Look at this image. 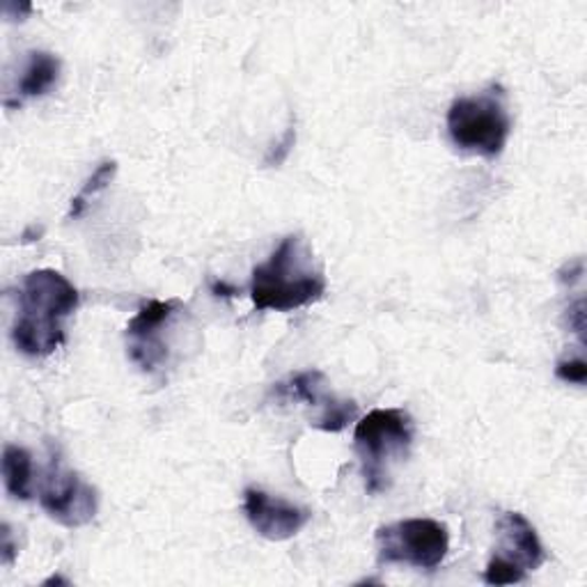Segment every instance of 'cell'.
Segmentation results:
<instances>
[{
	"instance_id": "6",
	"label": "cell",
	"mask_w": 587,
	"mask_h": 587,
	"mask_svg": "<svg viewBox=\"0 0 587 587\" xmlns=\"http://www.w3.org/2000/svg\"><path fill=\"white\" fill-rule=\"evenodd\" d=\"M40 505L57 523L81 527L95 519L99 495L97 489L87 484L78 473L53 461L40 489Z\"/></svg>"
},
{
	"instance_id": "2",
	"label": "cell",
	"mask_w": 587,
	"mask_h": 587,
	"mask_svg": "<svg viewBox=\"0 0 587 587\" xmlns=\"http://www.w3.org/2000/svg\"><path fill=\"white\" fill-rule=\"evenodd\" d=\"M327 294V276L321 271L301 234H289L271 257L257 264L250 280L255 310L291 312L319 301Z\"/></svg>"
},
{
	"instance_id": "10",
	"label": "cell",
	"mask_w": 587,
	"mask_h": 587,
	"mask_svg": "<svg viewBox=\"0 0 587 587\" xmlns=\"http://www.w3.org/2000/svg\"><path fill=\"white\" fill-rule=\"evenodd\" d=\"M61 76V61L49 51H31L28 53L25 70L19 78L17 95L23 99L44 97Z\"/></svg>"
},
{
	"instance_id": "17",
	"label": "cell",
	"mask_w": 587,
	"mask_h": 587,
	"mask_svg": "<svg viewBox=\"0 0 587 587\" xmlns=\"http://www.w3.org/2000/svg\"><path fill=\"white\" fill-rule=\"evenodd\" d=\"M0 537H3V546H0V551H3V565L10 567L19 555V544H14L10 523H3V533H0Z\"/></svg>"
},
{
	"instance_id": "1",
	"label": "cell",
	"mask_w": 587,
	"mask_h": 587,
	"mask_svg": "<svg viewBox=\"0 0 587 587\" xmlns=\"http://www.w3.org/2000/svg\"><path fill=\"white\" fill-rule=\"evenodd\" d=\"M78 303V289L61 271L38 269L28 274L12 327L14 346L31 359L51 356L65 344V319L76 312Z\"/></svg>"
},
{
	"instance_id": "5",
	"label": "cell",
	"mask_w": 587,
	"mask_h": 587,
	"mask_svg": "<svg viewBox=\"0 0 587 587\" xmlns=\"http://www.w3.org/2000/svg\"><path fill=\"white\" fill-rule=\"evenodd\" d=\"M376 548L378 561L386 565L436 569L450 551V533L434 519H404L378 527Z\"/></svg>"
},
{
	"instance_id": "3",
	"label": "cell",
	"mask_w": 587,
	"mask_h": 587,
	"mask_svg": "<svg viewBox=\"0 0 587 587\" xmlns=\"http://www.w3.org/2000/svg\"><path fill=\"white\" fill-rule=\"evenodd\" d=\"M512 131V117L501 85L459 97L448 110V134L461 152L487 159L501 157Z\"/></svg>"
},
{
	"instance_id": "13",
	"label": "cell",
	"mask_w": 587,
	"mask_h": 587,
	"mask_svg": "<svg viewBox=\"0 0 587 587\" xmlns=\"http://www.w3.org/2000/svg\"><path fill=\"white\" fill-rule=\"evenodd\" d=\"M115 172H117V163L115 161H104L95 172H93V178H87V182L83 184L81 193L72 200V207H70V214L67 218H78L85 210V204L87 200H90L93 195L102 193L115 178Z\"/></svg>"
},
{
	"instance_id": "12",
	"label": "cell",
	"mask_w": 587,
	"mask_h": 587,
	"mask_svg": "<svg viewBox=\"0 0 587 587\" xmlns=\"http://www.w3.org/2000/svg\"><path fill=\"white\" fill-rule=\"evenodd\" d=\"M274 395L285 402H306L321 408H329L335 402V397H329L324 393V374L317 370L294 374L289 381H282V384L276 386Z\"/></svg>"
},
{
	"instance_id": "19",
	"label": "cell",
	"mask_w": 587,
	"mask_h": 587,
	"mask_svg": "<svg viewBox=\"0 0 587 587\" xmlns=\"http://www.w3.org/2000/svg\"><path fill=\"white\" fill-rule=\"evenodd\" d=\"M49 585H67V580L63 576H51L49 580H44V587H49Z\"/></svg>"
},
{
	"instance_id": "4",
	"label": "cell",
	"mask_w": 587,
	"mask_h": 587,
	"mask_svg": "<svg viewBox=\"0 0 587 587\" xmlns=\"http://www.w3.org/2000/svg\"><path fill=\"white\" fill-rule=\"evenodd\" d=\"M414 418L404 408H374L356 423L354 446L363 461L365 487L370 493L388 489V468L404 459L414 444Z\"/></svg>"
},
{
	"instance_id": "9",
	"label": "cell",
	"mask_w": 587,
	"mask_h": 587,
	"mask_svg": "<svg viewBox=\"0 0 587 587\" xmlns=\"http://www.w3.org/2000/svg\"><path fill=\"white\" fill-rule=\"evenodd\" d=\"M498 531V548L495 555L505 557V561L521 567L525 574L535 572L544 565L546 551L544 544L533 527L519 512H505L495 523Z\"/></svg>"
},
{
	"instance_id": "16",
	"label": "cell",
	"mask_w": 587,
	"mask_h": 587,
	"mask_svg": "<svg viewBox=\"0 0 587 587\" xmlns=\"http://www.w3.org/2000/svg\"><path fill=\"white\" fill-rule=\"evenodd\" d=\"M555 376L565 381V384H576V386H585L587 381V365L583 359H569V361H561L555 365Z\"/></svg>"
},
{
	"instance_id": "14",
	"label": "cell",
	"mask_w": 587,
	"mask_h": 587,
	"mask_svg": "<svg viewBox=\"0 0 587 587\" xmlns=\"http://www.w3.org/2000/svg\"><path fill=\"white\" fill-rule=\"evenodd\" d=\"M356 418H359V404L356 402H351V399H335L329 408H324V414H321L317 418L314 427L321 429V431L338 434L349 423H354Z\"/></svg>"
},
{
	"instance_id": "7",
	"label": "cell",
	"mask_w": 587,
	"mask_h": 587,
	"mask_svg": "<svg viewBox=\"0 0 587 587\" xmlns=\"http://www.w3.org/2000/svg\"><path fill=\"white\" fill-rule=\"evenodd\" d=\"M180 308H182L180 299H168V301L152 299L142 303L140 310L129 319L127 324L129 359L140 370L152 372L166 361L168 349L161 340V331Z\"/></svg>"
},
{
	"instance_id": "15",
	"label": "cell",
	"mask_w": 587,
	"mask_h": 587,
	"mask_svg": "<svg viewBox=\"0 0 587 587\" xmlns=\"http://www.w3.org/2000/svg\"><path fill=\"white\" fill-rule=\"evenodd\" d=\"M525 576L527 574L521 567H516L514 563L505 561V557L495 555V553L484 569V583L489 585H514V583L525 580Z\"/></svg>"
},
{
	"instance_id": "8",
	"label": "cell",
	"mask_w": 587,
	"mask_h": 587,
	"mask_svg": "<svg viewBox=\"0 0 587 587\" xmlns=\"http://www.w3.org/2000/svg\"><path fill=\"white\" fill-rule=\"evenodd\" d=\"M244 512L255 533L269 542L297 537L312 516L306 508L294 505L285 498H274L262 489L244 491Z\"/></svg>"
},
{
	"instance_id": "18",
	"label": "cell",
	"mask_w": 587,
	"mask_h": 587,
	"mask_svg": "<svg viewBox=\"0 0 587 587\" xmlns=\"http://www.w3.org/2000/svg\"><path fill=\"white\" fill-rule=\"evenodd\" d=\"M212 291L216 294V297H234V294H237V289H234V287H227L225 282H214V285H212Z\"/></svg>"
},
{
	"instance_id": "11",
	"label": "cell",
	"mask_w": 587,
	"mask_h": 587,
	"mask_svg": "<svg viewBox=\"0 0 587 587\" xmlns=\"http://www.w3.org/2000/svg\"><path fill=\"white\" fill-rule=\"evenodd\" d=\"M3 480L14 501L33 498V455L21 446H6L3 450Z\"/></svg>"
}]
</instances>
